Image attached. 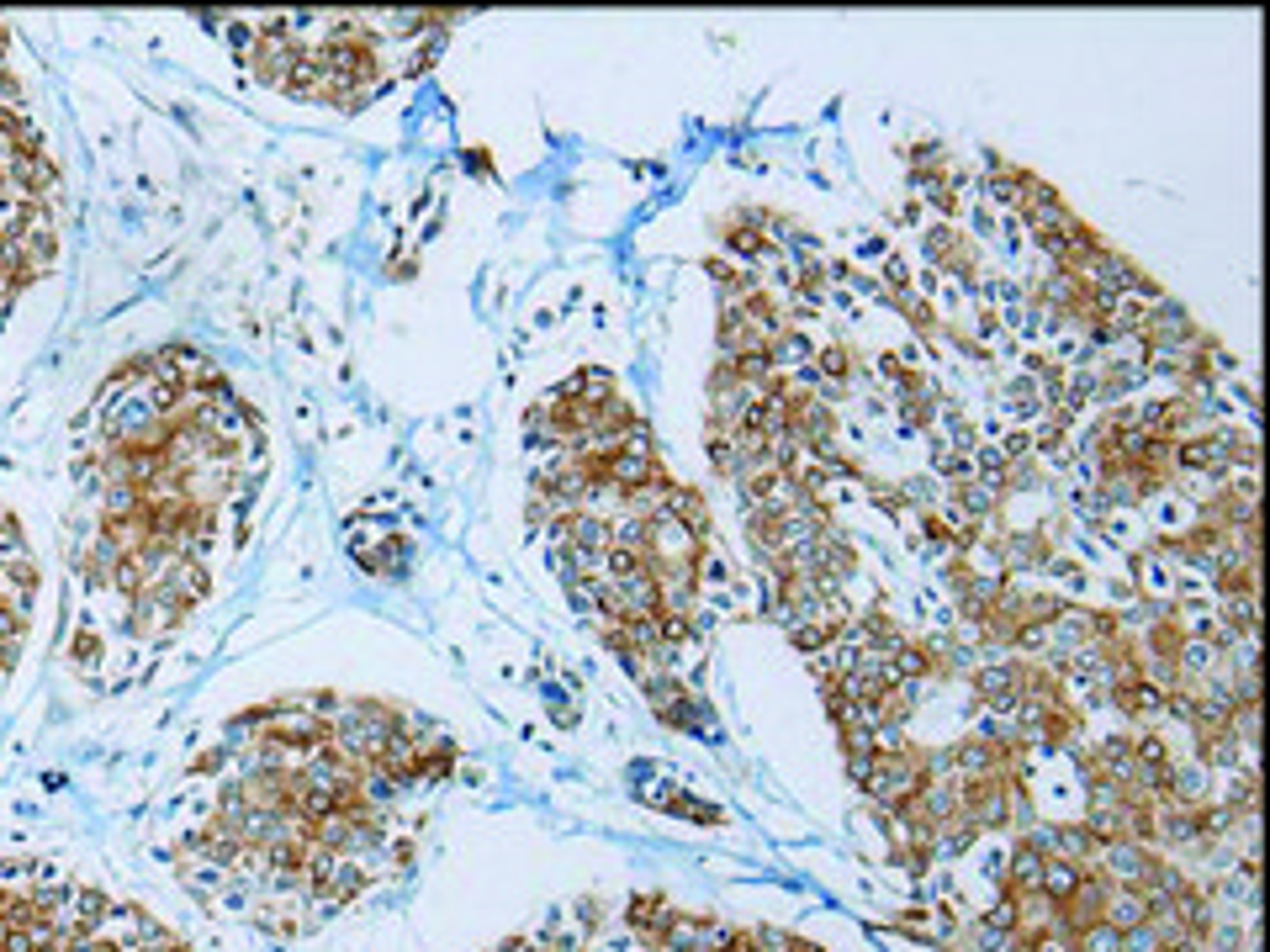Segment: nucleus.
Segmentation results:
<instances>
[{"mask_svg":"<svg viewBox=\"0 0 1270 952\" xmlns=\"http://www.w3.org/2000/svg\"><path fill=\"white\" fill-rule=\"evenodd\" d=\"M16 556H32L27 540H22V524L11 508H0V562H16Z\"/></svg>","mask_w":1270,"mask_h":952,"instance_id":"obj_1","label":"nucleus"}]
</instances>
